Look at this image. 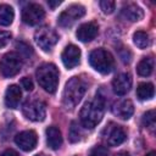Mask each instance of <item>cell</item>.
Returning a JSON list of instances; mask_svg holds the SVG:
<instances>
[{
  "label": "cell",
  "instance_id": "cell-20",
  "mask_svg": "<svg viewBox=\"0 0 156 156\" xmlns=\"http://www.w3.org/2000/svg\"><path fill=\"white\" fill-rule=\"evenodd\" d=\"M154 65H155V61L152 57H144L136 66V71L140 76L143 77H147L152 73L154 71Z\"/></svg>",
  "mask_w": 156,
  "mask_h": 156
},
{
  "label": "cell",
  "instance_id": "cell-19",
  "mask_svg": "<svg viewBox=\"0 0 156 156\" xmlns=\"http://www.w3.org/2000/svg\"><path fill=\"white\" fill-rule=\"evenodd\" d=\"M15 12L10 5L0 4V26H10L13 21Z\"/></svg>",
  "mask_w": 156,
  "mask_h": 156
},
{
  "label": "cell",
  "instance_id": "cell-13",
  "mask_svg": "<svg viewBox=\"0 0 156 156\" xmlns=\"http://www.w3.org/2000/svg\"><path fill=\"white\" fill-rule=\"evenodd\" d=\"M132 88V77L129 73H121L112 80V89L118 96L126 95Z\"/></svg>",
  "mask_w": 156,
  "mask_h": 156
},
{
  "label": "cell",
  "instance_id": "cell-32",
  "mask_svg": "<svg viewBox=\"0 0 156 156\" xmlns=\"http://www.w3.org/2000/svg\"><path fill=\"white\" fill-rule=\"evenodd\" d=\"M155 155H156V154H155V151H150V152H149V154H146L145 156H155Z\"/></svg>",
  "mask_w": 156,
  "mask_h": 156
},
{
  "label": "cell",
  "instance_id": "cell-11",
  "mask_svg": "<svg viewBox=\"0 0 156 156\" xmlns=\"http://www.w3.org/2000/svg\"><path fill=\"white\" fill-rule=\"evenodd\" d=\"M16 145L23 151H32L38 143V136L34 130H23L15 136Z\"/></svg>",
  "mask_w": 156,
  "mask_h": 156
},
{
  "label": "cell",
  "instance_id": "cell-33",
  "mask_svg": "<svg viewBox=\"0 0 156 156\" xmlns=\"http://www.w3.org/2000/svg\"><path fill=\"white\" fill-rule=\"evenodd\" d=\"M35 156H48V155H45V154H38V155H35Z\"/></svg>",
  "mask_w": 156,
  "mask_h": 156
},
{
  "label": "cell",
  "instance_id": "cell-22",
  "mask_svg": "<svg viewBox=\"0 0 156 156\" xmlns=\"http://www.w3.org/2000/svg\"><path fill=\"white\" fill-rule=\"evenodd\" d=\"M133 41L139 49H146L150 45V37L144 30H136L133 34Z\"/></svg>",
  "mask_w": 156,
  "mask_h": 156
},
{
  "label": "cell",
  "instance_id": "cell-10",
  "mask_svg": "<svg viewBox=\"0 0 156 156\" xmlns=\"http://www.w3.org/2000/svg\"><path fill=\"white\" fill-rule=\"evenodd\" d=\"M45 16L43 7L38 4H28L22 10V21L26 24L34 26L38 24Z\"/></svg>",
  "mask_w": 156,
  "mask_h": 156
},
{
  "label": "cell",
  "instance_id": "cell-15",
  "mask_svg": "<svg viewBox=\"0 0 156 156\" xmlns=\"http://www.w3.org/2000/svg\"><path fill=\"white\" fill-rule=\"evenodd\" d=\"M112 112L115 116H117L121 119H128L132 117L133 112H134V106L133 102L128 99H123L119 100L117 102L113 104L112 106Z\"/></svg>",
  "mask_w": 156,
  "mask_h": 156
},
{
  "label": "cell",
  "instance_id": "cell-7",
  "mask_svg": "<svg viewBox=\"0 0 156 156\" xmlns=\"http://www.w3.org/2000/svg\"><path fill=\"white\" fill-rule=\"evenodd\" d=\"M34 40L40 49H43L44 51H50L58 41V35L52 28L48 26H43L35 30Z\"/></svg>",
  "mask_w": 156,
  "mask_h": 156
},
{
  "label": "cell",
  "instance_id": "cell-25",
  "mask_svg": "<svg viewBox=\"0 0 156 156\" xmlns=\"http://www.w3.org/2000/svg\"><path fill=\"white\" fill-rule=\"evenodd\" d=\"M99 5H100V9L102 10V12L106 13V15L112 13L116 9V2L111 1V0H102V1L99 2Z\"/></svg>",
  "mask_w": 156,
  "mask_h": 156
},
{
  "label": "cell",
  "instance_id": "cell-5",
  "mask_svg": "<svg viewBox=\"0 0 156 156\" xmlns=\"http://www.w3.org/2000/svg\"><path fill=\"white\" fill-rule=\"evenodd\" d=\"M22 112L29 121L41 122L46 116V105L38 99H28L22 106Z\"/></svg>",
  "mask_w": 156,
  "mask_h": 156
},
{
  "label": "cell",
  "instance_id": "cell-1",
  "mask_svg": "<svg viewBox=\"0 0 156 156\" xmlns=\"http://www.w3.org/2000/svg\"><path fill=\"white\" fill-rule=\"evenodd\" d=\"M105 112V99L100 95H96L93 100L84 104L79 112V119L83 127L93 129L102 119Z\"/></svg>",
  "mask_w": 156,
  "mask_h": 156
},
{
  "label": "cell",
  "instance_id": "cell-18",
  "mask_svg": "<svg viewBox=\"0 0 156 156\" xmlns=\"http://www.w3.org/2000/svg\"><path fill=\"white\" fill-rule=\"evenodd\" d=\"M46 143L52 150L60 149V146L62 145V134L57 127L50 126L46 128Z\"/></svg>",
  "mask_w": 156,
  "mask_h": 156
},
{
  "label": "cell",
  "instance_id": "cell-23",
  "mask_svg": "<svg viewBox=\"0 0 156 156\" xmlns=\"http://www.w3.org/2000/svg\"><path fill=\"white\" fill-rule=\"evenodd\" d=\"M143 126L150 130L155 129L156 126V115H155V110H150L146 111L143 116Z\"/></svg>",
  "mask_w": 156,
  "mask_h": 156
},
{
  "label": "cell",
  "instance_id": "cell-2",
  "mask_svg": "<svg viewBox=\"0 0 156 156\" xmlns=\"http://www.w3.org/2000/svg\"><path fill=\"white\" fill-rule=\"evenodd\" d=\"M85 90V82L79 77H72L66 83L62 94V102L66 106V108H74L84 96Z\"/></svg>",
  "mask_w": 156,
  "mask_h": 156
},
{
  "label": "cell",
  "instance_id": "cell-17",
  "mask_svg": "<svg viewBox=\"0 0 156 156\" xmlns=\"http://www.w3.org/2000/svg\"><path fill=\"white\" fill-rule=\"evenodd\" d=\"M21 96H22V91L18 85L16 84L9 85L5 93V105L9 108H16L20 105Z\"/></svg>",
  "mask_w": 156,
  "mask_h": 156
},
{
  "label": "cell",
  "instance_id": "cell-27",
  "mask_svg": "<svg viewBox=\"0 0 156 156\" xmlns=\"http://www.w3.org/2000/svg\"><path fill=\"white\" fill-rule=\"evenodd\" d=\"M10 40H11V33L5 32V30H0V49L6 46Z\"/></svg>",
  "mask_w": 156,
  "mask_h": 156
},
{
  "label": "cell",
  "instance_id": "cell-4",
  "mask_svg": "<svg viewBox=\"0 0 156 156\" xmlns=\"http://www.w3.org/2000/svg\"><path fill=\"white\" fill-rule=\"evenodd\" d=\"M89 63L99 73L107 74L111 72V69L113 67V57L107 50L99 48V49H95L90 52Z\"/></svg>",
  "mask_w": 156,
  "mask_h": 156
},
{
  "label": "cell",
  "instance_id": "cell-8",
  "mask_svg": "<svg viewBox=\"0 0 156 156\" xmlns=\"http://www.w3.org/2000/svg\"><path fill=\"white\" fill-rule=\"evenodd\" d=\"M101 136H102L104 141L110 146L121 145L127 138L124 129L121 126H118V124H116L113 122H110L104 128V130L101 133Z\"/></svg>",
  "mask_w": 156,
  "mask_h": 156
},
{
  "label": "cell",
  "instance_id": "cell-30",
  "mask_svg": "<svg viewBox=\"0 0 156 156\" xmlns=\"http://www.w3.org/2000/svg\"><path fill=\"white\" fill-rule=\"evenodd\" d=\"M61 4V1L60 0H56V1H48V5L51 7V9H55L56 6H58Z\"/></svg>",
  "mask_w": 156,
  "mask_h": 156
},
{
  "label": "cell",
  "instance_id": "cell-24",
  "mask_svg": "<svg viewBox=\"0 0 156 156\" xmlns=\"http://www.w3.org/2000/svg\"><path fill=\"white\" fill-rule=\"evenodd\" d=\"M80 129L77 124V122H72L71 123V127H69V133H68V138H69V141L71 143H77L80 140Z\"/></svg>",
  "mask_w": 156,
  "mask_h": 156
},
{
  "label": "cell",
  "instance_id": "cell-14",
  "mask_svg": "<svg viewBox=\"0 0 156 156\" xmlns=\"http://www.w3.org/2000/svg\"><path fill=\"white\" fill-rule=\"evenodd\" d=\"M98 33H99L98 24L95 22H87V23H83L78 27L76 35L80 41L87 43V41H91L93 39H95Z\"/></svg>",
  "mask_w": 156,
  "mask_h": 156
},
{
  "label": "cell",
  "instance_id": "cell-9",
  "mask_svg": "<svg viewBox=\"0 0 156 156\" xmlns=\"http://www.w3.org/2000/svg\"><path fill=\"white\" fill-rule=\"evenodd\" d=\"M85 13V9L82 5H71L65 11H62L57 18V22L61 27H71L77 20L83 17Z\"/></svg>",
  "mask_w": 156,
  "mask_h": 156
},
{
  "label": "cell",
  "instance_id": "cell-26",
  "mask_svg": "<svg viewBox=\"0 0 156 156\" xmlns=\"http://www.w3.org/2000/svg\"><path fill=\"white\" fill-rule=\"evenodd\" d=\"M107 155H108V150L102 145H98L93 147L90 151V156H107Z\"/></svg>",
  "mask_w": 156,
  "mask_h": 156
},
{
  "label": "cell",
  "instance_id": "cell-3",
  "mask_svg": "<svg viewBox=\"0 0 156 156\" xmlns=\"http://www.w3.org/2000/svg\"><path fill=\"white\" fill-rule=\"evenodd\" d=\"M37 80L39 85L48 93H55L58 85V69L54 63H44L38 67Z\"/></svg>",
  "mask_w": 156,
  "mask_h": 156
},
{
  "label": "cell",
  "instance_id": "cell-29",
  "mask_svg": "<svg viewBox=\"0 0 156 156\" xmlns=\"http://www.w3.org/2000/svg\"><path fill=\"white\" fill-rule=\"evenodd\" d=\"M0 156H20V155H18V152H16L12 149H6L0 154Z\"/></svg>",
  "mask_w": 156,
  "mask_h": 156
},
{
  "label": "cell",
  "instance_id": "cell-16",
  "mask_svg": "<svg viewBox=\"0 0 156 156\" xmlns=\"http://www.w3.org/2000/svg\"><path fill=\"white\" fill-rule=\"evenodd\" d=\"M121 16L130 22H136L140 21L144 17V11L140 6H138L136 4H127L122 7L121 10Z\"/></svg>",
  "mask_w": 156,
  "mask_h": 156
},
{
  "label": "cell",
  "instance_id": "cell-28",
  "mask_svg": "<svg viewBox=\"0 0 156 156\" xmlns=\"http://www.w3.org/2000/svg\"><path fill=\"white\" fill-rule=\"evenodd\" d=\"M21 84H22V88H24V90H27V91H29V90L33 89V82L28 77H23L21 79Z\"/></svg>",
  "mask_w": 156,
  "mask_h": 156
},
{
  "label": "cell",
  "instance_id": "cell-6",
  "mask_svg": "<svg viewBox=\"0 0 156 156\" xmlns=\"http://www.w3.org/2000/svg\"><path fill=\"white\" fill-rule=\"evenodd\" d=\"M22 68V58L17 52H7L2 56L0 61V73L6 77H13L16 76Z\"/></svg>",
  "mask_w": 156,
  "mask_h": 156
},
{
  "label": "cell",
  "instance_id": "cell-12",
  "mask_svg": "<svg viewBox=\"0 0 156 156\" xmlns=\"http://www.w3.org/2000/svg\"><path fill=\"white\" fill-rule=\"evenodd\" d=\"M61 60L67 69L74 68L80 62V49L73 44L67 45L61 54Z\"/></svg>",
  "mask_w": 156,
  "mask_h": 156
},
{
  "label": "cell",
  "instance_id": "cell-31",
  "mask_svg": "<svg viewBox=\"0 0 156 156\" xmlns=\"http://www.w3.org/2000/svg\"><path fill=\"white\" fill-rule=\"evenodd\" d=\"M113 156H129V154H128V152H126V151H121V152L115 154Z\"/></svg>",
  "mask_w": 156,
  "mask_h": 156
},
{
  "label": "cell",
  "instance_id": "cell-21",
  "mask_svg": "<svg viewBox=\"0 0 156 156\" xmlns=\"http://www.w3.org/2000/svg\"><path fill=\"white\" fill-rule=\"evenodd\" d=\"M155 94L154 85L151 83H140L136 87V96L140 100H150Z\"/></svg>",
  "mask_w": 156,
  "mask_h": 156
}]
</instances>
